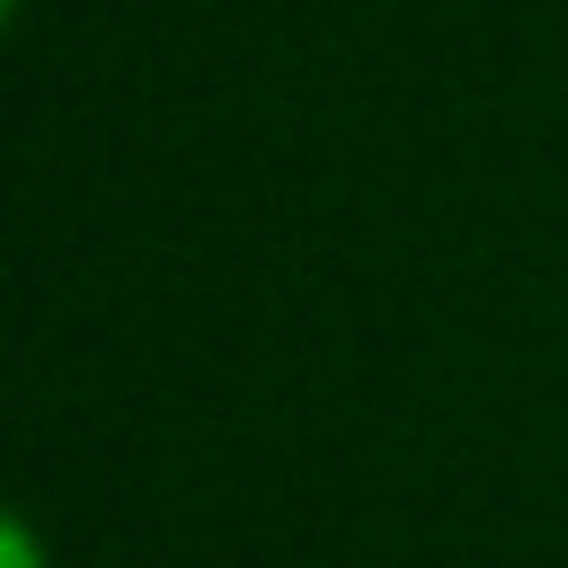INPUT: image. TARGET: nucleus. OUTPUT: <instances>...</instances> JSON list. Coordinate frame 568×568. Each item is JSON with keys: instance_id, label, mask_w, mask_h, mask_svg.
I'll list each match as a JSON object with an SVG mask.
<instances>
[{"instance_id": "obj_1", "label": "nucleus", "mask_w": 568, "mask_h": 568, "mask_svg": "<svg viewBox=\"0 0 568 568\" xmlns=\"http://www.w3.org/2000/svg\"><path fill=\"white\" fill-rule=\"evenodd\" d=\"M0 568H51V544H42V527L26 510L0 518Z\"/></svg>"}]
</instances>
